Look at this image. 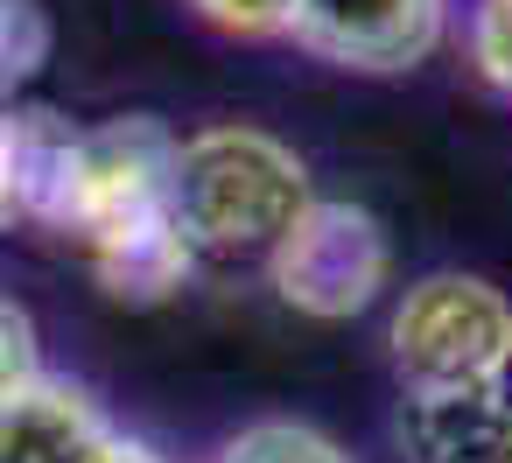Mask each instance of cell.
I'll return each instance as SVG.
<instances>
[{
	"label": "cell",
	"mask_w": 512,
	"mask_h": 463,
	"mask_svg": "<svg viewBox=\"0 0 512 463\" xmlns=\"http://www.w3.org/2000/svg\"><path fill=\"white\" fill-rule=\"evenodd\" d=\"M316 204L309 162L267 127H197L176 134L169 155V225L183 232L190 260L211 274L267 267L295 218Z\"/></svg>",
	"instance_id": "cell-1"
},
{
	"label": "cell",
	"mask_w": 512,
	"mask_h": 463,
	"mask_svg": "<svg viewBox=\"0 0 512 463\" xmlns=\"http://www.w3.org/2000/svg\"><path fill=\"white\" fill-rule=\"evenodd\" d=\"M386 358L400 372V393L505 379V365H512V295L484 274L435 267L414 288H400V302L386 316Z\"/></svg>",
	"instance_id": "cell-2"
},
{
	"label": "cell",
	"mask_w": 512,
	"mask_h": 463,
	"mask_svg": "<svg viewBox=\"0 0 512 463\" xmlns=\"http://www.w3.org/2000/svg\"><path fill=\"white\" fill-rule=\"evenodd\" d=\"M169 155H176V134L148 113L78 127L71 176H64L50 232H64L78 253H92V246L134 232V225L169 218Z\"/></svg>",
	"instance_id": "cell-3"
},
{
	"label": "cell",
	"mask_w": 512,
	"mask_h": 463,
	"mask_svg": "<svg viewBox=\"0 0 512 463\" xmlns=\"http://www.w3.org/2000/svg\"><path fill=\"white\" fill-rule=\"evenodd\" d=\"M267 288L295 309V316H316V323H344V316H365L386 281H393V246H386V225L365 211V204H344V197H316L295 232L274 246V260L260 267Z\"/></svg>",
	"instance_id": "cell-4"
},
{
	"label": "cell",
	"mask_w": 512,
	"mask_h": 463,
	"mask_svg": "<svg viewBox=\"0 0 512 463\" xmlns=\"http://www.w3.org/2000/svg\"><path fill=\"white\" fill-rule=\"evenodd\" d=\"M449 36V0H295V29L309 57L337 71H414Z\"/></svg>",
	"instance_id": "cell-5"
},
{
	"label": "cell",
	"mask_w": 512,
	"mask_h": 463,
	"mask_svg": "<svg viewBox=\"0 0 512 463\" xmlns=\"http://www.w3.org/2000/svg\"><path fill=\"white\" fill-rule=\"evenodd\" d=\"M393 435L407 463H512V393L505 379L400 393Z\"/></svg>",
	"instance_id": "cell-6"
},
{
	"label": "cell",
	"mask_w": 512,
	"mask_h": 463,
	"mask_svg": "<svg viewBox=\"0 0 512 463\" xmlns=\"http://www.w3.org/2000/svg\"><path fill=\"white\" fill-rule=\"evenodd\" d=\"M113 449H120V428L71 379L36 372L0 407V463H113Z\"/></svg>",
	"instance_id": "cell-7"
},
{
	"label": "cell",
	"mask_w": 512,
	"mask_h": 463,
	"mask_svg": "<svg viewBox=\"0 0 512 463\" xmlns=\"http://www.w3.org/2000/svg\"><path fill=\"white\" fill-rule=\"evenodd\" d=\"M85 267L99 274V288H106L113 302H141V309H148V302H169V295L197 274V260H190V246H183V232H176L169 218L134 225V232L92 246Z\"/></svg>",
	"instance_id": "cell-8"
},
{
	"label": "cell",
	"mask_w": 512,
	"mask_h": 463,
	"mask_svg": "<svg viewBox=\"0 0 512 463\" xmlns=\"http://www.w3.org/2000/svg\"><path fill=\"white\" fill-rule=\"evenodd\" d=\"M218 463H351V456L309 421H253L218 449Z\"/></svg>",
	"instance_id": "cell-9"
},
{
	"label": "cell",
	"mask_w": 512,
	"mask_h": 463,
	"mask_svg": "<svg viewBox=\"0 0 512 463\" xmlns=\"http://www.w3.org/2000/svg\"><path fill=\"white\" fill-rule=\"evenodd\" d=\"M50 64V15L36 0H0V106Z\"/></svg>",
	"instance_id": "cell-10"
},
{
	"label": "cell",
	"mask_w": 512,
	"mask_h": 463,
	"mask_svg": "<svg viewBox=\"0 0 512 463\" xmlns=\"http://www.w3.org/2000/svg\"><path fill=\"white\" fill-rule=\"evenodd\" d=\"M463 50H470V71L512 99V0H477L463 22Z\"/></svg>",
	"instance_id": "cell-11"
},
{
	"label": "cell",
	"mask_w": 512,
	"mask_h": 463,
	"mask_svg": "<svg viewBox=\"0 0 512 463\" xmlns=\"http://www.w3.org/2000/svg\"><path fill=\"white\" fill-rule=\"evenodd\" d=\"M190 8L225 29V36H246V43H274L295 29V0H190Z\"/></svg>",
	"instance_id": "cell-12"
},
{
	"label": "cell",
	"mask_w": 512,
	"mask_h": 463,
	"mask_svg": "<svg viewBox=\"0 0 512 463\" xmlns=\"http://www.w3.org/2000/svg\"><path fill=\"white\" fill-rule=\"evenodd\" d=\"M43 365H36V330H29V316L0 295V407H8L29 379H36Z\"/></svg>",
	"instance_id": "cell-13"
},
{
	"label": "cell",
	"mask_w": 512,
	"mask_h": 463,
	"mask_svg": "<svg viewBox=\"0 0 512 463\" xmlns=\"http://www.w3.org/2000/svg\"><path fill=\"white\" fill-rule=\"evenodd\" d=\"M0 225H15V197H8V106H0Z\"/></svg>",
	"instance_id": "cell-14"
},
{
	"label": "cell",
	"mask_w": 512,
	"mask_h": 463,
	"mask_svg": "<svg viewBox=\"0 0 512 463\" xmlns=\"http://www.w3.org/2000/svg\"><path fill=\"white\" fill-rule=\"evenodd\" d=\"M505 393H512V365H505Z\"/></svg>",
	"instance_id": "cell-15"
},
{
	"label": "cell",
	"mask_w": 512,
	"mask_h": 463,
	"mask_svg": "<svg viewBox=\"0 0 512 463\" xmlns=\"http://www.w3.org/2000/svg\"><path fill=\"white\" fill-rule=\"evenodd\" d=\"M0 232H8V225H0Z\"/></svg>",
	"instance_id": "cell-16"
}]
</instances>
